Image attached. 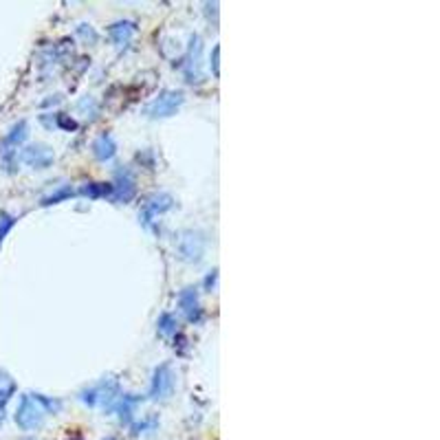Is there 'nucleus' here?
<instances>
[{
  "instance_id": "f257e3e1",
  "label": "nucleus",
  "mask_w": 440,
  "mask_h": 440,
  "mask_svg": "<svg viewBox=\"0 0 440 440\" xmlns=\"http://www.w3.org/2000/svg\"><path fill=\"white\" fill-rule=\"evenodd\" d=\"M117 396H119V383L115 377H106L99 383L90 385L88 390L80 392V401L86 403L88 408H104V410L113 408Z\"/></svg>"
},
{
  "instance_id": "f03ea898",
  "label": "nucleus",
  "mask_w": 440,
  "mask_h": 440,
  "mask_svg": "<svg viewBox=\"0 0 440 440\" xmlns=\"http://www.w3.org/2000/svg\"><path fill=\"white\" fill-rule=\"evenodd\" d=\"M44 418H47V410L42 408L38 394H23L16 410V425L25 432H33L42 427Z\"/></svg>"
},
{
  "instance_id": "7ed1b4c3",
  "label": "nucleus",
  "mask_w": 440,
  "mask_h": 440,
  "mask_svg": "<svg viewBox=\"0 0 440 440\" xmlns=\"http://www.w3.org/2000/svg\"><path fill=\"white\" fill-rule=\"evenodd\" d=\"M205 249H207V238L200 231L188 229L176 238V253L183 262L198 264L200 260H203Z\"/></svg>"
},
{
  "instance_id": "20e7f679",
  "label": "nucleus",
  "mask_w": 440,
  "mask_h": 440,
  "mask_svg": "<svg viewBox=\"0 0 440 440\" xmlns=\"http://www.w3.org/2000/svg\"><path fill=\"white\" fill-rule=\"evenodd\" d=\"M185 104V95L183 90H163L159 97H154L148 106H145L143 113L150 119H168L178 113V108Z\"/></svg>"
},
{
  "instance_id": "39448f33",
  "label": "nucleus",
  "mask_w": 440,
  "mask_h": 440,
  "mask_svg": "<svg viewBox=\"0 0 440 440\" xmlns=\"http://www.w3.org/2000/svg\"><path fill=\"white\" fill-rule=\"evenodd\" d=\"M200 53H203V40H200V35H192L188 55L178 64L183 68V75H185L188 84L203 82V73H200Z\"/></svg>"
},
{
  "instance_id": "423d86ee",
  "label": "nucleus",
  "mask_w": 440,
  "mask_h": 440,
  "mask_svg": "<svg viewBox=\"0 0 440 440\" xmlns=\"http://www.w3.org/2000/svg\"><path fill=\"white\" fill-rule=\"evenodd\" d=\"M172 392H174V372L170 368V363H161L152 372L148 396L152 401H163V398H168Z\"/></svg>"
},
{
  "instance_id": "0eeeda50",
  "label": "nucleus",
  "mask_w": 440,
  "mask_h": 440,
  "mask_svg": "<svg viewBox=\"0 0 440 440\" xmlns=\"http://www.w3.org/2000/svg\"><path fill=\"white\" fill-rule=\"evenodd\" d=\"M172 207H174V198L170 194H152L150 198H145V203L139 212V220L145 227H150L157 216H163Z\"/></svg>"
},
{
  "instance_id": "6e6552de",
  "label": "nucleus",
  "mask_w": 440,
  "mask_h": 440,
  "mask_svg": "<svg viewBox=\"0 0 440 440\" xmlns=\"http://www.w3.org/2000/svg\"><path fill=\"white\" fill-rule=\"evenodd\" d=\"M20 161L25 165H29L31 170H47L55 161V152L44 143H35L20 152Z\"/></svg>"
},
{
  "instance_id": "1a4fd4ad",
  "label": "nucleus",
  "mask_w": 440,
  "mask_h": 440,
  "mask_svg": "<svg viewBox=\"0 0 440 440\" xmlns=\"http://www.w3.org/2000/svg\"><path fill=\"white\" fill-rule=\"evenodd\" d=\"M135 194H137L135 176L128 170H119L113 183V196H110V200H115V203H130Z\"/></svg>"
},
{
  "instance_id": "9d476101",
  "label": "nucleus",
  "mask_w": 440,
  "mask_h": 440,
  "mask_svg": "<svg viewBox=\"0 0 440 440\" xmlns=\"http://www.w3.org/2000/svg\"><path fill=\"white\" fill-rule=\"evenodd\" d=\"M178 306L183 310V315H185L188 322L192 324H198L203 319V308H200V300H198V291L194 286H188L178 293Z\"/></svg>"
},
{
  "instance_id": "9b49d317",
  "label": "nucleus",
  "mask_w": 440,
  "mask_h": 440,
  "mask_svg": "<svg viewBox=\"0 0 440 440\" xmlns=\"http://www.w3.org/2000/svg\"><path fill=\"white\" fill-rule=\"evenodd\" d=\"M143 398L137 396V394H119L117 401L113 403V408H110V412H115L119 416L121 423H133V414H135V408L139 405Z\"/></svg>"
},
{
  "instance_id": "f8f14e48",
  "label": "nucleus",
  "mask_w": 440,
  "mask_h": 440,
  "mask_svg": "<svg viewBox=\"0 0 440 440\" xmlns=\"http://www.w3.org/2000/svg\"><path fill=\"white\" fill-rule=\"evenodd\" d=\"M29 137V123L27 121H18L11 126V130L7 133L3 145H0V152H16L13 148H18L20 143H25Z\"/></svg>"
},
{
  "instance_id": "ddd939ff",
  "label": "nucleus",
  "mask_w": 440,
  "mask_h": 440,
  "mask_svg": "<svg viewBox=\"0 0 440 440\" xmlns=\"http://www.w3.org/2000/svg\"><path fill=\"white\" fill-rule=\"evenodd\" d=\"M135 33H137V25L133 20H119V23L108 27L110 40H113L117 47H126L128 42H130V38H133Z\"/></svg>"
},
{
  "instance_id": "4468645a",
  "label": "nucleus",
  "mask_w": 440,
  "mask_h": 440,
  "mask_svg": "<svg viewBox=\"0 0 440 440\" xmlns=\"http://www.w3.org/2000/svg\"><path fill=\"white\" fill-rule=\"evenodd\" d=\"M93 154L97 161H110L117 154V143L110 133H102L95 141H93Z\"/></svg>"
},
{
  "instance_id": "2eb2a0df",
  "label": "nucleus",
  "mask_w": 440,
  "mask_h": 440,
  "mask_svg": "<svg viewBox=\"0 0 440 440\" xmlns=\"http://www.w3.org/2000/svg\"><path fill=\"white\" fill-rule=\"evenodd\" d=\"M82 196H88V198H110L113 196V183H86L84 188H80Z\"/></svg>"
},
{
  "instance_id": "dca6fc26",
  "label": "nucleus",
  "mask_w": 440,
  "mask_h": 440,
  "mask_svg": "<svg viewBox=\"0 0 440 440\" xmlns=\"http://www.w3.org/2000/svg\"><path fill=\"white\" fill-rule=\"evenodd\" d=\"M13 392H16V381L5 370H0V408L13 396Z\"/></svg>"
},
{
  "instance_id": "f3484780",
  "label": "nucleus",
  "mask_w": 440,
  "mask_h": 440,
  "mask_svg": "<svg viewBox=\"0 0 440 440\" xmlns=\"http://www.w3.org/2000/svg\"><path fill=\"white\" fill-rule=\"evenodd\" d=\"M157 326H159V333H161V335L170 337V335H176V326H178V324H176V317H174V315L163 313V315L159 317Z\"/></svg>"
},
{
  "instance_id": "a211bd4d",
  "label": "nucleus",
  "mask_w": 440,
  "mask_h": 440,
  "mask_svg": "<svg viewBox=\"0 0 440 440\" xmlns=\"http://www.w3.org/2000/svg\"><path fill=\"white\" fill-rule=\"evenodd\" d=\"M78 110H80V113H84L86 117L95 119V117H97V110H99L97 99H95V97H90V95H84V97L78 102Z\"/></svg>"
},
{
  "instance_id": "6ab92c4d",
  "label": "nucleus",
  "mask_w": 440,
  "mask_h": 440,
  "mask_svg": "<svg viewBox=\"0 0 440 440\" xmlns=\"http://www.w3.org/2000/svg\"><path fill=\"white\" fill-rule=\"evenodd\" d=\"M78 192L75 190H71V188H60L58 192H53L51 196H47V198H42V203L40 205H58V203H62V200H66V198H71V196H75Z\"/></svg>"
},
{
  "instance_id": "aec40b11",
  "label": "nucleus",
  "mask_w": 440,
  "mask_h": 440,
  "mask_svg": "<svg viewBox=\"0 0 440 440\" xmlns=\"http://www.w3.org/2000/svg\"><path fill=\"white\" fill-rule=\"evenodd\" d=\"M159 427V418L157 416H148V418H143L141 423H135L133 425V434L139 436V434H150Z\"/></svg>"
},
{
  "instance_id": "412c9836",
  "label": "nucleus",
  "mask_w": 440,
  "mask_h": 440,
  "mask_svg": "<svg viewBox=\"0 0 440 440\" xmlns=\"http://www.w3.org/2000/svg\"><path fill=\"white\" fill-rule=\"evenodd\" d=\"M58 128H62V130L66 133H73V130H78V121L75 119H71V115H64V113H58L55 115V121H53Z\"/></svg>"
},
{
  "instance_id": "4be33fe9",
  "label": "nucleus",
  "mask_w": 440,
  "mask_h": 440,
  "mask_svg": "<svg viewBox=\"0 0 440 440\" xmlns=\"http://www.w3.org/2000/svg\"><path fill=\"white\" fill-rule=\"evenodd\" d=\"M13 223H16V218H13V216H9L7 212H0V245H3V240L7 238V233L11 231Z\"/></svg>"
},
{
  "instance_id": "5701e85b",
  "label": "nucleus",
  "mask_w": 440,
  "mask_h": 440,
  "mask_svg": "<svg viewBox=\"0 0 440 440\" xmlns=\"http://www.w3.org/2000/svg\"><path fill=\"white\" fill-rule=\"evenodd\" d=\"M38 398L42 403V408L47 410V414H58V412H62V401L44 396V394H38Z\"/></svg>"
},
{
  "instance_id": "b1692460",
  "label": "nucleus",
  "mask_w": 440,
  "mask_h": 440,
  "mask_svg": "<svg viewBox=\"0 0 440 440\" xmlns=\"http://www.w3.org/2000/svg\"><path fill=\"white\" fill-rule=\"evenodd\" d=\"M78 33L82 35V38L86 40V42H90V44H95L97 40H99V35H97V31L90 27V25H80L78 27Z\"/></svg>"
},
{
  "instance_id": "393cba45",
  "label": "nucleus",
  "mask_w": 440,
  "mask_h": 440,
  "mask_svg": "<svg viewBox=\"0 0 440 440\" xmlns=\"http://www.w3.org/2000/svg\"><path fill=\"white\" fill-rule=\"evenodd\" d=\"M218 58H220V47L216 44L214 51H212V62H209L212 64V73H214L216 78L220 75V62H218Z\"/></svg>"
},
{
  "instance_id": "a878e982",
  "label": "nucleus",
  "mask_w": 440,
  "mask_h": 440,
  "mask_svg": "<svg viewBox=\"0 0 440 440\" xmlns=\"http://www.w3.org/2000/svg\"><path fill=\"white\" fill-rule=\"evenodd\" d=\"M216 278H218V271L214 269V271L207 275V280H205V288H207V291H212V288H214V284H216Z\"/></svg>"
},
{
  "instance_id": "bb28decb",
  "label": "nucleus",
  "mask_w": 440,
  "mask_h": 440,
  "mask_svg": "<svg viewBox=\"0 0 440 440\" xmlns=\"http://www.w3.org/2000/svg\"><path fill=\"white\" fill-rule=\"evenodd\" d=\"M3 418H5V414H3V408H0V425H3Z\"/></svg>"
},
{
  "instance_id": "cd10ccee",
  "label": "nucleus",
  "mask_w": 440,
  "mask_h": 440,
  "mask_svg": "<svg viewBox=\"0 0 440 440\" xmlns=\"http://www.w3.org/2000/svg\"><path fill=\"white\" fill-rule=\"evenodd\" d=\"M104 440H119V438H115V436H108V438H104Z\"/></svg>"
},
{
  "instance_id": "c85d7f7f",
  "label": "nucleus",
  "mask_w": 440,
  "mask_h": 440,
  "mask_svg": "<svg viewBox=\"0 0 440 440\" xmlns=\"http://www.w3.org/2000/svg\"><path fill=\"white\" fill-rule=\"evenodd\" d=\"M27 440H35V438H27Z\"/></svg>"
}]
</instances>
